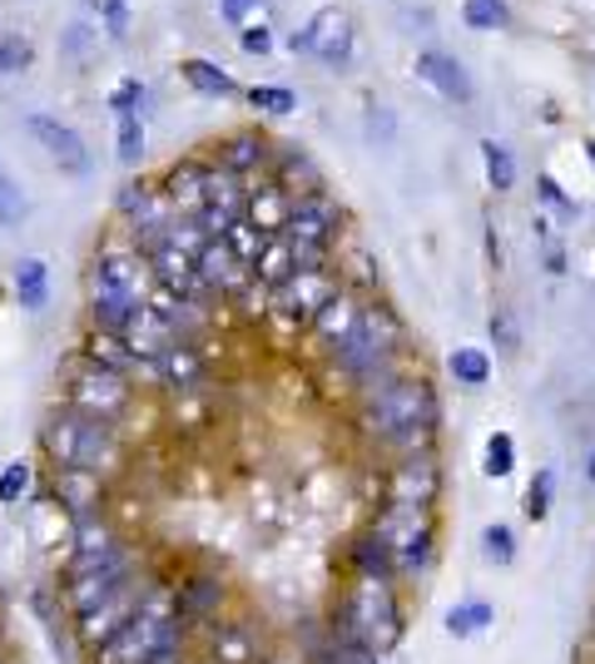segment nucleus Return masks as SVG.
I'll list each match as a JSON object with an SVG mask.
<instances>
[{
    "mask_svg": "<svg viewBox=\"0 0 595 664\" xmlns=\"http://www.w3.org/2000/svg\"><path fill=\"white\" fill-rule=\"evenodd\" d=\"M492 338L502 342V352H516V348H521L516 323H512V313H506V308H496V313H492Z\"/></svg>",
    "mask_w": 595,
    "mask_h": 664,
    "instance_id": "b1692460",
    "label": "nucleus"
},
{
    "mask_svg": "<svg viewBox=\"0 0 595 664\" xmlns=\"http://www.w3.org/2000/svg\"><path fill=\"white\" fill-rule=\"evenodd\" d=\"M482 555L492 565H502V571H506V565H516V531L502 526V521H496V526H486L482 531Z\"/></svg>",
    "mask_w": 595,
    "mask_h": 664,
    "instance_id": "dca6fc26",
    "label": "nucleus"
},
{
    "mask_svg": "<svg viewBox=\"0 0 595 664\" xmlns=\"http://www.w3.org/2000/svg\"><path fill=\"white\" fill-rule=\"evenodd\" d=\"M214 164L223 169H233V174H243V179H259L263 169L273 164V144L263 134H229L219 144V159Z\"/></svg>",
    "mask_w": 595,
    "mask_h": 664,
    "instance_id": "0eeeda50",
    "label": "nucleus"
},
{
    "mask_svg": "<svg viewBox=\"0 0 595 664\" xmlns=\"http://www.w3.org/2000/svg\"><path fill=\"white\" fill-rule=\"evenodd\" d=\"M486 625H496V610L486 605V600H462V605L446 610V635L452 640H472V635H482Z\"/></svg>",
    "mask_w": 595,
    "mask_h": 664,
    "instance_id": "9d476101",
    "label": "nucleus"
},
{
    "mask_svg": "<svg viewBox=\"0 0 595 664\" xmlns=\"http://www.w3.org/2000/svg\"><path fill=\"white\" fill-rule=\"evenodd\" d=\"M417 74L432 84V90H442L452 104H472V80H466V70L456 66L452 56L427 50V56H417Z\"/></svg>",
    "mask_w": 595,
    "mask_h": 664,
    "instance_id": "6e6552de",
    "label": "nucleus"
},
{
    "mask_svg": "<svg viewBox=\"0 0 595 664\" xmlns=\"http://www.w3.org/2000/svg\"><path fill=\"white\" fill-rule=\"evenodd\" d=\"M586 154H591V164H595V139H591V144H586Z\"/></svg>",
    "mask_w": 595,
    "mask_h": 664,
    "instance_id": "c85d7f7f",
    "label": "nucleus"
},
{
    "mask_svg": "<svg viewBox=\"0 0 595 664\" xmlns=\"http://www.w3.org/2000/svg\"><path fill=\"white\" fill-rule=\"evenodd\" d=\"M273 40H269V30L263 26H253V30H243V50H253V56H263V50H269Z\"/></svg>",
    "mask_w": 595,
    "mask_h": 664,
    "instance_id": "cd10ccee",
    "label": "nucleus"
},
{
    "mask_svg": "<svg viewBox=\"0 0 595 664\" xmlns=\"http://www.w3.org/2000/svg\"><path fill=\"white\" fill-rule=\"evenodd\" d=\"M26 130L40 139V149H46L50 159H56L65 174H90V149H84V139L70 130V124H60L56 114H30Z\"/></svg>",
    "mask_w": 595,
    "mask_h": 664,
    "instance_id": "423d86ee",
    "label": "nucleus"
},
{
    "mask_svg": "<svg viewBox=\"0 0 595 664\" xmlns=\"http://www.w3.org/2000/svg\"><path fill=\"white\" fill-rule=\"evenodd\" d=\"M60 402L74 406V412L94 416V422H110L124 432V422L134 416V402H140V392H134V378L130 372H114V368H100V362L90 358H74L65 382H60Z\"/></svg>",
    "mask_w": 595,
    "mask_h": 664,
    "instance_id": "20e7f679",
    "label": "nucleus"
},
{
    "mask_svg": "<svg viewBox=\"0 0 595 664\" xmlns=\"http://www.w3.org/2000/svg\"><path fill=\"white\" fill-rule=\"evenodd\" d=\"M462 16H466V26L472 30H496L506 20V6L502 0H466Z\"/></svg>",
    "mask_w": 595,
    "mask_h": 664,
    "instance_id": "412c9836",
    "label": "nucleus"
},
{
    "mask_svg": "<svg viewBox=\"0 0 595 664\" xmlns=\"http://www.w3.org/2000/svg\"><path fill=\"white\" fill-rule=\"evenodd\" d=\"M140 100H144L140 80H124V84H114V94H110V110H114V120H120V114H140Z\"/></svg>",
    "mask_w": 595,
    "mask_h": 664,
    "instance_id": "4be33fe9",
    "label": "nucleus"
},
{
    "mask_svg": "<svg viewBox=\"0 0 595 664\" xmlns=\"http://www.w3.org/2000/svg\"><path fill=\"white\" fill-rule=\"evenodd\" d=\"M551 496H556V471L541 466L536 481L526 486V506H521V511H526V521H536V526H541V521L551 516Z\"/></svg>",
    "mask_w": 595,
    "mask_h": 664,
    "instance_id": "4468645a",
    "label": "nucleus"
},
{
    "mask_svg": "<svg viewBox=\"0 0 595 664\" xmlns=\"http://www.w3.org/2000/svg\"><path fill=\"white\" fill-rule=\"evenodd\" d=\"M90 6L100 10L104 20H110V36L120 40V36H124V0H90Z\"/></svg>",
    "mask_w": 595,
    "mask_h": 664,
    "instance_id": "393cba45",
    "label": "nucleus"
},
{
    "mask_svg": "<svg viewBox=\"0 0 595 664\" xmlns=\"http://www.w3.org/2000/svg\"><path fill=\"white\" fill-rule=\"evenodd\" d=\"M541 199H546L551 209H561V213H576V203L566 199V189H561V184H556V179H551V174H541Z\"/></svg>",
    "mask_w": 595,
    "mask_h": 664,
    "instance_id": "a878e982",
    "label": "nucleus"
},
{
    "mask_svg": "<svg viewBox=\"0 0 595 664\" xmlns=\"http://www.w3.org/2000/svg\"><path fill=\"white\" fill-rule=\"evenodd\" d=\"M253 6H259V0H223V20H233V26H243Z\"/></svg>",
    "mask_w": 595,
    "mask_h": 664,
    "instance_id": "bb28decb",
    "label": "nucleus"
},
{
    "mask_svg": "<svg viewBox=\"0 0 595 664\" xmlns=\"http://www.w3.org/2000/svg\"><path fill=\"white\" fill-rule=\"evenodd\" d=\"M30 462H6L0 466V506H20L26 501V491H30Z\"/></svg>",
    "mask_w": 595,
    "mask_h": 664,
    "instance_id": "a211bd4d",
    "label": "nucleus"
},
{
    "mask_svg": "<svg viewBox=\"0 0 595 664\" xmlns=\"http://www.w3.org/2000/svg\"><path fill=\"white\" fill-rule=\"evenodd\" d=\"M179 74H184V80L194 84L199 94H233V90H239V84H233L219 66H209V60H184V66H179Z\"/></svg>",
    "mask_w": 595,
    "mask_h": 664,
    "instance_id": "ddd939ff",
    "label": "nucleus"
},
{
    "mask_svg": "<svg viewBox=\"0 0 595 664\" xmlns=\"http://www.w3.org/2000/svg\"><path fill=\"white\" fill-rule=\"evenodd\" d=\"M114 144H120V159L124 164H140L144 159V124H140V114H120L114 120Z\"/></svg>",
    "mask_w": 595,
    "mask_h": 664,
    "instance_id": "f3484780",
    "label": "nucleus"
},
{
    "mask_svg": "<svg viewBox=\"0 0 595 664\" xmlns=\"http://www.w3.org/2000/svg\"><path fill=\"white\" fill-rule=\"evenodd\" d=\"M482 471H486V476H512V471H516V442H512V432H492V436H486Z\"/></svg>",
    "mask_w": 595,
    "mask_h": 664,
    "instance_id": "2eb2a0df",
    "label": "nucleus"
},
{
    "mask_svg": "<svg viewBox=\"0 0 595 664\" xmlns=\"http://www.w3.org/2000/svg\"><path fill=\"white\" fill-rule=\"evenodd\" d=\"M482 164H486V179H492L496 194H512L516 189V159L506 144H496V139H486L482 144Z\"/></svg>",
    "mask_w": 595,
    "mask_h": 664,
    "instance_id": "f8f14e48",
    "label": "nucleus"
},
{
    "mask_svg": "<svg viewBox=\"0 0 595 664\" xmlns=\"http://www.w3.org/2000/svg\"><path fill=\"white\" fill-rule=\"evenodd\" d=\"M16 298L20 308H30V313H40L50 298V268L46 259H20L16 263Z\"/></svg>",
    "mask_w": 595,
    "mask_h": 664,
    "instance_id": "1a4fd4ad",
    "label": "nucleus"
},
{
    "mask_svg": "<svg viewBox=\"0 0 595 664\" xmlns=\"http://www.w3.org/2000/svg\"><path fill=\"white\" fill-rule=\"evenodd\" d=\"M149 308V273L144 253L124 233L104 239V249L90 263V328L130 332Z\"/></svg>",
    "mask_w": 595,
    "mask_h": 664,
    "instance_id": "7ed1b4c3",
    "label": "nucleus"
},
{
    "mask_svg": "<svg viewBox=\"0 0 595 664\" xmlns=\"http://www.w3.org/2000/svg\"><path fill=\"white\" fill-rule=\"evenodd\" d=\"M0 664H6V645H0Z\"/></svg>",
    "mask_w": 595,
    "mask_h": 664,
    "instance_id": "c756f323",
    "label": "nucleus"
},
{
    "mask_svg": "<svg viewBox=\"0 0 595 664\" xmlns=\"http://www.w3.org/2000/svg\"><path fill=\"white\" fill-rule=\"evenodd\" d=\"M20 213H26V203H20V189L10 184V174L0 169V223H16Z\"/></svg>",
    "mask_w": 595,
    "mask_h": 664,
    "instance_id": "5701e85b",
    "label": "nucleus"
},
{
    "mask_svg": "<svg viewBox=\"0 0 595 664\" xmlns=\"http://www.w3.org/2000/svg\"><path fill=\"white\" fill-rule=\"evenodd\" d=\"M293 50H307V56L327 60V66L347 60V50H353L347 16H343V10H317V16L307 20V30H298V36H293Z\"/></svg>",
    "mask_w": 595,
    "mask_h": 664,
    "instance_id": "39448f33",
    "label": "nucleus"
},
{
    "mask_svg": "<svg viewBox=\"0 0 595 664\" xmlns=\"http://www.w3.org/2000/svg\"><path fill=\"white\" fill-rule=\"evenodd\" d=\"M30 60H36V50H30L26 36H0V74L30 70Z\"/></svg>",
    "mask_w": 595,
    "mask_h": 664,
    "instance_id": "aec40b11",
    "label": "nucleus"
},
{
    "mask_svg": "<svg viewBox=\"0 0 595 664\" xmlns=\"http://www.w3.org/2000/svg\"><path fill=\"white\" fill-rule=\"evenodd\" d=\"M446 368H452V378L462 382V388H486V382H492V358H486L482 348H456Z\"/></svg>",
    "mask_w": 595,
    "mask_h": 664,
    "instance_id": "9b49d317",
    "label": "nucleus"
},
{
    "mask_svg": "<svg viewBox=\"0 0 595 664\" xmlns=\"http://www.w3.org/2000/svg\"><path fill=\"white\" fill-rule=\"evenodd\" d=\"M353 426L382 466L427 452V446H437V426H442L437 388H432V378L422 368L397 372V378L357 392Z\"/></svg>",
    "mask_w": 595,
    "mask_h": 664,
    "instance_id": "f257e3e1",
    "label": "nucleus"
},
{
    "mask_svg": "<svg viewBox=\"0 0 595 664\" xmlns=\"http://www.w3.org/2000/svg\"><path fill=\"white\" fill-rule=\"evenodd\" d=\"M249 104H253V110H269V114H293L298 110V94L283 90V84H253Z\"/></svg>",
    "mask_w": 595,
    "mask_h": 664,
    "instance_id": "6ab92c4d",
    "label": "nucleus"
},
{
    "mask_svg": "<svg viewBox=\"0 0 595 664\" xmlns=\"http://www.w3.org/2000/svg\"><path fill=\"white\" fill-rule=\"evenodd\" d=\"M323 620L333 635L353 640L372 655H397L412 620V595L397 581H343L327 591Z\"/></svg>",
    "mask_w": 595,
    "mask_h": 664,
    "instance_id": "f03ea898",
    "label": "nucleus"
}]
</instances>
